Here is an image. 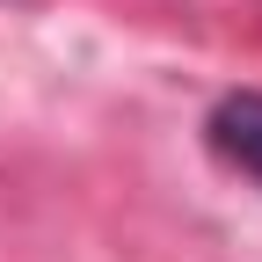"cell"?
<instances>
[{"mask_svg":"<svg viewBox=\"0 0 262 262\" xmlns=\"http://www.w3.org/2000/svg\"><path fill=\"white\" fill-rule=\"evenodd\" d=\"M204 146L226 160L233 175H248L262 189V95L241 88V95H219L211 117H204Z\"/></svg>","mask_w":262,"mask_h":262,"instance_id":"1","label":"cell"}]
</instances>
